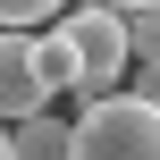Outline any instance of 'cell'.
Wrapping results in <instances>:
<instances>
[{
	"label": "cell",
	"mask_w": 160,
	"mask_h": 160,
	"mask_svg": "<svg viewBox=\"0 0 160 160\" xmlns=\"http://www.w3.org/2000/svg\"><path fill=\"white\" fill-rule=\"evenodd\" d=\"M59 34H68V51H76V84H68V93H76V110L127 84V25H118V8L84 0V8H68V17H59Z\"/></svg>",
	"instance_id": "cell-2"
},
{
	"label": "cell",
	"mask_w": 160,
	"mask_h": 160,
	"mask_svg": "<svg viewBox=\"0 0 160 160\" xmlns=\"http://www.w3.org/2000/svg\"><path fill=\"white\" fill-rule=\"evenodd\" d=\"M68 0H0V34H25V25H42V17H59Z\"/></svg>",
	"instance_id": "cell-7"
},
{
	"label": "cell",
	"mask_w": 160,
	"mask_h": 160,
	"mask_svg": "<svg viewBox=\"0 0 160 160\" xmlns=\"http://www.w3.org/2000/svg\"><path fill=\"white\" fill-rule=\"evenodd\" d=\"M118 25H127V59L160 68V8H118Z\"/></svg>",
	"instance_id": "cell-6"
},
{
	"label": "cell",
	"mask_w": 160,
	"mask_h": 160,
	"mask_svg": "<svg viewBox=\"0 0 160 160\" xmlns=\"http://www.w3.org/2000/svg\"><path fill=\"white\" fill-rule=\"evenodd\" d=\"M101 8H160V0H101Z\"/></svg>",
	"instance_id": "cell-9"
},
{
	"label": "cell",
	"mask_w": 160,
	"mask_h": 160,
	"mask_svg": "<svg viewBox=\"0 0 160 160\" xmlns=\"http://www.w3.org/2000/svg\"><path fill=\"white\" fill-rule=\"evenodd\" d=\"M0 160H17V152H8V127H0Z\"/></svg>",
	"instance_id": "cell-10"
},
{
	"label": "cell",
	"mask_w": 160,
	"mask_h": 160,
	"mask_svg": "<svg viewBox=\"0 0 160 160\" xmlns=\"http://www.w3.org/2000/svg\"><path fill=\"white\" fill-rule=\"evenodd\" d=\"M68 127H76L68 110H34L25 127H8V152L17 160H68Z\"/></svg>",
	"instance_id": "cell-4"
},
{
	"label": "cell",
	"mask_w": 160,
	"mask_h": 160,
	"mask_svg": "<svg viewBox=\"0 0 160 160\" xmlns=\"http://www.w3.org/2000/svg\"><path fill=\"white\" fill-rule=\"evenodd\" d=\"M34 110H51L42 68H34V34H0V127H25Z\"/></svg>",
	"instance_id": "cell-3"
},
{
	"label": "cell",
	"mask_w": 160,
	"mask_h": 160,
	"mask_svg": "<svg viewBox=\"0 0 160 160\" xmlns=\"http://www.w3.org/2000/svg\"><path fill=\"white\" fill-rule=\"evenodd\" d=\"M34 68H42V93H68L76 84V51H68V34L51 25V34H34Z\"/></svg>",
	"instance_id": "cell-5"
},
{
	"label": "cell",
	"mask_w": 160,
	"mask_h": 160,
	"mask_svg": "<svg viewBox=\"0 0 160 160\" xmlns=\"http://www.w3.org/2000/svg\"><path fill=\"white\" fill-rule=\"evenodd\" d=\"M118 93H135V101H152V110H160V68H143V59H127V84H118Z\"/></svg>",
	"instance_id": "cell-8"
},
{
	"label": "cell",
	"mask_w": 160,
	"mask_h": 160,
	"mask_svg": "<svg viewBox=\"0 0 160 160\" xmlns=\"http://www.w3.org/2000/svg\"><path fill=\"white\" fill-rule=\"evenodd\" d=\"M68 160H160V110L135 93H101L76 110L68 127Z\"/></svg>",
	"instance_id": "cell-1"
}]
</instances>
